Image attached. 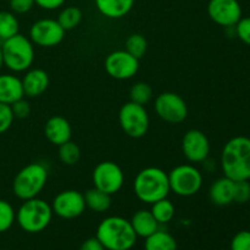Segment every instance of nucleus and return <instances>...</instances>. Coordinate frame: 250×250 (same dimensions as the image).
I'll return each mask as SVG.
<instances>
[{"label": "nucleus", "instance_id": "obj_7", "mask_svg": "<svg viewBox=\"0 0 250 250\" xmlns=\"http://www.w3.org/2000/svg\"><path fill=\"white\" fill-rule=\"evenodd\" d=\"M171 192L188 198L197 194L203 186V173L193 165H178L168 173Z\"/></svg>", "mask_w": 250, "mask_h": 250}, {"label": "nucleus", "instance_id": "obj_17", "mask_svg": "<svg viewBox=\"0 0 250 250\" xmlns=\"http://www.w3.org/2000/svg\"><path fill=\"white\" fill-rule=\"evenodd\" d=\"M21 81L24 95L29 98L39 97L49 87V75L42 68L27 70L26 75Z\"/></svg>", "mask_w": 250, "mask_h": 250}, {"label": "nucleus", "instance_id": "obj_25", "mask_svg": "<svg viewBox=\"0 0 250 250\" xmlns=\"http://www.w3.org/2000/svg\"><path fill=\"white\" fill-rule=\"evenodd\" d=\"M150 211L160 225L168 224L175 216V207H173L172 202H170L167 198H164V199L158 200L154 204H151Z\"/></svg>", "mask_w": 250, "mask_h": 250}, {"label": "nucleus", "instance_id": "obj_8", "mask_svg": "<svg viewBox=\"0 0 250 250\" xmlns=\"http://www.w3.org/2000/svg\"><path fill=\"white\" fill-rule=\"evenodd\" d=\"M119 122L122 131L131 138H142L146 136L150 125L146 107L133 102L122 105L119 112Z\"/></svg>", "mask_w": 250, "mask_h": 250}, {"label": "nucleus", "instance_id": "obj_11", "mask_svg": "<svg viewBox=\"0 0 250 250\" xmlns=\"http://www.w3.org/2000/svg\"><path fill=\"white\" fill-rule=\"evenodd\" d=\"M65 37V29L58 20L42 19L34 22L29 29V39L42 48H53L60 44Z\"/></svg>", "mask_w": 250, "mask_h": 250}, {"label": "nucleus", "instance_id": "obj_23", "mask_svg": "<svg viewBox=\"0 0 250 250\" xmlns=\"http://www.w3.org/2000/svg\"><path fill=\"white\" fill-rule=\"evenodd\" d=\"M85 207L94 212H105L111 207V195L98 188H90L84 193Z\"/></svg>", "mask_w": 250, "mask_h": 250}, {"label": "nucleus", "instance_id": "obj_18", "mask_svg": "<svg viewBox=\"0 0 250 250\" xmlns=\"http://www.w3.org/2000/svg\"><path fill=\"white\" fill-rule=\"evenodd\" d=\"M24 97L22 81L11 73L0 75V103L12 105Z\"/></svg>", "mask_w": 250, "mask_h": 250}, {"label": "nucleus", "instance_id": "obj_28", "mask_svg": "<svg viewBox=\"0 0 250 250\" xmlns=\"http://www.w3.org/2000/svg\"><path fill=\"white\" fill-rule=\"evenodd\" d=\"M146 49H148V43H146V39L142 34L134 33L127 38L125 50L136 59H138V60L146 55Z\"/></svg>", "mask_w": 250, "mask_h": 250}, {"label": "nucleus", "instance_id": "obj_6", "mask_svg": "<svg viewBox=\"0 0 250 250\" xmlns=\"http://www.w3.org/2000/svg\"><path fill=\"white\" fill-rule=\"evenodd\" d=\"M2 61L12 72H24L29 70L34 61V46L31 39L23 34L6 39L1 43Z\"/></svg>", "mask_w": 250, "mask_h": 250}, {"label": "nucleus", "instance_id": "obj_35", "mask_svg": "<svg viewBox=\"0 0 250 250\" xmlns=\"http://www.w3.org/2000/svg\"><path fill=\"white\" fill-rule=\"evenodd\" d=\"M10 106H11L12 114H14V116L17 117V119H26L29 115V112H31L29 104L23 99V98L17 100L16 103H14V104L10 105Z\"/></svg>", "mask_w": 250, "mask_h": 250}, {"label": "nucleus", "instance_id": "obj_15", "mask_svg": "<svg viewBox=\"0 0 250 250\" xmlns=\"http://www.w3.org/2000/svg\"><path fill=\"white\" fill-rule=\"evenodd\" d=\"M182 151L186 159L190 163H204L210 154L209 138L199 129H189L183 136Z\"/></svg>", "mask_w": 250, "mask_h": 250}, {"label": "nucleus", "instance_id": "obj_10", "mask_svg": "<svg viewBox=\"0 0 250 250\" xmlns=\"http://www.w3.org/2000/svg\"><path fill=\"white\" fill-rule=\"evenodd\" d=\"M154 109L156 115L168 124H181L188 116V106L183 98L172 92L158 95L154 103Z\"/></svg>", "mask_w": 250, "mask_h": 250}, {"label": "nucleus", "instance_id": "obj_19", "mask_svg": "<svg viewBox=\"0 0 250 250\" xmlns=\"http://www.w3.org/2000/svg\"><path fill=\"white\" fill-rule=\"evenodd\" d=\"M234 197V181L231 178L220 177L212 182L209 188L210 202L217 207H227L233 203Z\"/></svg>", "mask_w": 250, "mask_h": 250}, {"label": "nucleus", "instance_id": "obj_34", "mask_svg": "<svg viewBox=\"0 0 250 250\" xmlns=\"http://www.w3.org/2000/svg\"><path fill=\"white\" fill-rule=\"evenodd\" d=\"M231 250H250V231H241L231 241Z\"/></svg>", "mask_w": 250, "mask_h": 250}, {"label": "nucleus", "instance_id": "obj_21", "mask_svg": "<svg viewBox=\"0 0 250 250\" xmlns=\"http://www.w3.org/2000/svg\"><path fill=\"white\" fill-rule=\"evenodd\" d=\"M98 11L107 19L125 17L132 10L134 0H94Z\"/></svg>", "mask_w": 250, "mask_h": 250}, {"label": "nucleus", "instance_id": "obj_29", "mask_svg": "<svg viewBox=\"0 0 250 250\" xmlns=\"http://www.w3.org/2000/svg\"><path fill=\"white\" fill-rule=\"evenodd\" d=\"M153 98V89L148 83L137 82L129 89V102H133L139 105H146Z\"/></svg>", "mask_w": 250, "mask_h": 250}, {"label": "nucleus", "instance_id": "obj_33", "mask_svg": "<svg viewBox=\"0 0 250 250\" xmlns=\"http://www.w3.org/2000/svg\"><path fill=\"white\" fill-rule=\"evenodd\" d=\"M236 36L247 45H250V17H242L234 26Z\"/></svg>", "mask_w": 250, "mask_h": 250}, {"label": "nucleus", "instance_id": "obj_37", "mask_svg": "<svg viewBox=\"0 0 250 250\" xmlns=\"http://www.w3.org/2000/svg\"><path fill=\"white\" fill-rule=\"evenodd\" d=\"M66 0H34L39 7L44 10H56L62 6Z\"/></svg>", "mask_w": 250, "mask_h": 250}, {"label": "nucleus", "instance_id": "obj_22", "mask_svg": "<svg viewBox=\"0 0 250 250\" xmlns=\"http://www.w3.org/2000/svg\"><path fill=\"white\" fill-rule=\"evenodd\" d=\"M144 239L146 250H177V242L172 234L160 229Z\"/></svg>", "mask_w": 250, "mask_h": 250}, {"label": "nucleus", "instance_id": "obj_20", "mask_svg": "<svg viewBox=\"0 0 250 250\" xmlns=\"http://www.w3.org/2000/svg\"><path fill=\"white\" fill-rule=\"evenodd\" d=\"M129 222H131L132 229L136 232L137 237H141V238L149 237L154 232L158 231L159 226H160V224L156 221L150 210L146 209L138 210V211L134 212Z\"/></svg>", "mask_w": 250, "mask_h": 250}, {"label": "nucleus", "instance_id": "obj_40", "mask_svg": "<svg viewBox=\"0 0 250 250\" xmlns=\"http://www.w3.org/2000/svg\"><path fill=\"white\" fill-rule=\"evenodd\" d=\"M0 250H7V249H0Z\"/></svg>", "mask_w": 250, "mask_h": 250}, {"label": "nucleus", "instance_id": "obj_27", "mask_svg": "<svg viewBox=\"0 0 250 250\" xmlns=\"http://www.w3.org/2000/svg\"><path fill=\"white\" fill-rule=\"evenodd\" d=\"M81 158L80 146L73 142L68 141L59 146V159L63 165L72 166L78 163Z\"/></svg>", "mask_w": 250, "mask_h": 250}, {"label": "nucleus", "instance_id": "obj_32", "mask_svg": "<svg viewBox=\"0 0 250 250\" xmlns=\"http://www.w3.org/2000/svg\"><path fill=\"white\" fill-rule=\"evenodd\" d=\"M15 116L10 105L0 103V134L6 132L11 127Z\"/></svg>", "mask_w": 250, "mask_h": 250}, {"label": "nucleus", "instance_id": "obj_3", "mask_svg": "<svg viewBox=\"0 0 250 250\" xmlns=\"http://www.w3.org/2000/svg\"><path fill=\"white\" fill-rule=\"evenodd\" d=\"M136 197L146 204H154L170 194L168 173L160 167H146L137 173L133 182Z\"/></svg>", "mask_w": 250, "mask_h": 250}, {"label": "nucleus", "instance_id": "obj_5", "mask_svg": "<svg viewBox=\"0 0 250 250\" xmlns=\"http://www.w3.org/2000/svg\"><path fill=\"white\" fill-rule=\"evenodd\" d=\"M48 182V168L39 163H32L17 172L12 182V192L21 200L37 198Z\"/></svg>", "mask_w": 250, "mask_h": 250}, {"label": "nucleus", "instance_id": "obj_24", "mask_svg": "<svg viewBox=\"0 0 250 250\" xmlns=\"http://www.w3.org/2000/svg\"><path fill=\"white\" fill-rule=\"evenodd\" d=\"M20 23L14 12L0 11V41L4 42L19 33Z\"/></svg>", "mask_w": 250, "mask_h": 250}, {"label": "nucleus", "instance_id": "obj_36", "mask_svg": "<svg viewBox=\"0 0 250 250\" xmlns=\"http://www.w3.org/2000/svg\"><path fill=\"white\" fill-rule=\"evenodd\" d=\"M34 4V0H10V9L15 14H26Z\"/></svg>", "mask_w": 250, "mask_h": 250}, {"label": "nucleus", "instance_id": "obj_16", "mask_svg": "<svg viewBox=\"0 0 250 250\" xmlns=\"http://www.w3.org/2000/svg\"><path fill=\"white\" fill-rule=\"evenodd\" d=\"M44 134L51 144L59 146L71 141L72 128H71L70 122L65 117L53 116L46 121L44 126Z\"/></svg>", "mask_w": 250, "mask_h": 250}, {"label": "nucleus", "instance_id": "obj_4", "mask_svg": "<svg viewBox=\"0 0 250 250\" xmlns=\"http://www.w3.org/2000/svg\"><path fill=\"white\" fill-rule=\"evenodd\" d=\"M53 215L51 205L37 197L23 200L16 212V221L27 233H39L50 225Z\"/></svg>", "mask_w": 250, "mask_h": 250}, {"label": "nucleus", "instance_id": "obj_9", "mask_svg": "<svg viewBox=\"0 0 250 250\" xmlns=\"http://www.w3.org/2000/svg\"><path fill=\"white\" fill-rule=\"evenodd\" d=\"M92 180L95 188L114 195L124 187L125 173L117 164L112 161H103L93 170Z\"/></svg>", "mask_w": 250, "mask_h": 250}, {"label": "nucleus", "instance_id": "obj_2", "mask_svg": "<svg viewBox=\"0 0 250 250\" xmlns=\"http://www.w3.org/2000/svg\"><path fill=\"white\" fill-rule=\"evenodd\" d=\"M105 250H131L137 243V234L128 220L121 216L105 217L95 234Z\"/></svg>", "mask_w": 250, "mask_h": 250}, {"label": "nucleus", "instance_id": "obj_38", "mask_svg": "<svg viewBox=\"0 0 250 250\" xmlns=\"http://www.w3.org/2000/svg\"><path fill=\"white\" fill-rule=\"evenodd\" d=\"M80 250H105L104 246L99 242V239L97 237H92V238H88L81 244Z\"/></svg>", "mask_w": 250, "mask_h": 250}, {"label": "nucleus", "instance_id": "obj_30", "mask_svg": "<svg viewBox=\"0 0 250 250\" xmlns=\"http://www.w3.org/2000/svg\"><path fill=\"white\" fill-rule=\"evenodd\" d=\"M16 221V211L6 200L0 199V233L9 231Z\"/></svg>", "mask_w": 250, "mask_h": 250}, {"label": "nucleus", "instance_id": "obj_26", "mask_svg": "<svg viewBox=\"0 0 250 250\" xmlns=\"http://www.w3.org/2000/svg\"><path fill=\"white\" fill-rule=\"evenodd\" d=\"M82 20V11L76 6H67L59 14L58 22L66 31H72L80 24Z\"/></svg>", "mask_w": 250, "mask_h": 250}, {"label": "nucleus", "instance_id": "obj_13", "mask_svg": "<svg viewBox=\"0 0 250 250\" xmlns=\"http://www.w3.org/2000/svg\"><path fill=\"white\" fill-rule=\"evenodd\" d=\"M104 66L110 77L125 81L132 78L138 72L139 60L126 50H116L106 56Z\"/></svg>", "mask_w": 250, "mask_h": 250}, {"label": "nucleus", "instance_id": "obj_39", "mask_svg": "<svg viewBox=\"0 0 250 250\" xmlns=\"http://www.w3.org/2000/svg\"><path fill=\"white\" fill-rule=\"evenodd\" d=\"M4 66V61H2V51H1V44H0V70Z\"/></svg>", "mask_w": 250, "mask_h": 250}, {"label": "nucleus", "instance_id": "obj_12", "mask_svg": "<svg viewBox=\"0 0 250 250\" xmlns=\"http://www.w3.org/2000/svg\"><path fill=\"white\" fill-rule=\"evenodd\" d=\"M85 208L84 195L75 189L62 190L51 203L54 214L63 220L77 219L84 212Z\"/></svg>", "mask_w": 250, "mask_h": 250}, {"label": "nucleus", "instance_id": "obj_1", "mask_svg": "<svg viewBox=\"0 0 250 250\" xmlns=\"http://www.w3.org/2000/svg\"><path fill=\"white\" fill-rule=\"evenodd\" d=\"M221 167L224 175L232 181L250 180V138L237 136L225 144Z\"/></svg>", "mask_w": 250, "mask_h": 250}, {"label": "nucleus", "instance_id": "obj_31", "mask_svg": "<svg viewBox=\"0 0 250 250\" xmlns=\"http://www.w3.org/2000/svg\"><path fill=\"white\" fill-rule=\"evenodd\" d=\"M250 200V183L249 181H234L233 203L247 204Z\"/></svg>", "mask_w": 250, "mask_h": 250}, {"label": "nucleus", "instance_id": "obj_14", "mask_svg": "<svg viewBox=\"0 0 250 250\" xmlns=\"http://www.w3.org/2000/svg\"><path fill=\"white\" fill-rule=\"evenodd\" d=\"M208 15L219 26L233 27L242 19V6L238 0H210Z\"/></svg>", "mask_w": 250, "mask_h": 250}]
</instances>
